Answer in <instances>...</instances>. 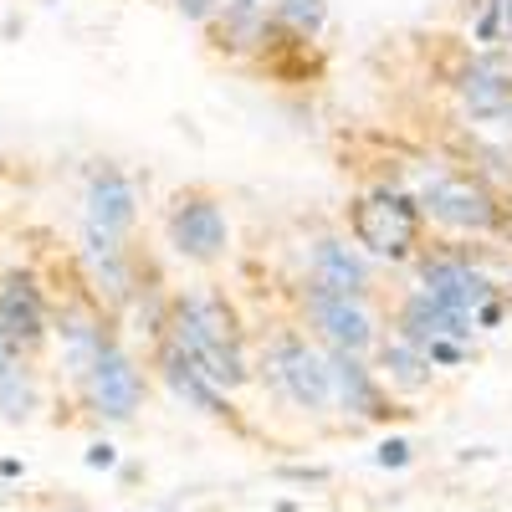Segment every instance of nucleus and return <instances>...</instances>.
<instances>
[{
  "mask_svg": "<svg viewBox=\"0 0 512 512\" xmlns=\"http://www.w3.org/2000/svg\"><path fill=\"white\" fill-rule=\"evenodd\" d=\"M175 349L216 384V390H236L246 384V359L236 344L231 308H221L216 297H180L175 308Z\"/></svg>",
  "mask_w": 512,
  "mask_h": 512,
  "instance_id": "nucleus-1",
  "label": "nucleus"
},
{
  "mask_svg": "<svg viewBox=\"0 0 512 512\" xmlns=\"http://www.w3.org/2000/svg\"><path fill=\"white\" fill-rule=\"evenodd\" d=\"M415 231H420V210L405 195H395V190H379V195H369V200L354 205V236L374 256H390V262L410 256Z\"/></svg>",
  "mask_w": 512,
  "mask_h": 512,
  "instance_id": "nucleus-2",
  "label": "nucleus"
},
{
  "mask_svg": "<svg viewBox=\"0 0 512 512\" xmlns=\"http://www.w3.org/2000/svg\"><path fill=\"white\" fill-rule=\"evenodd\" d=\"M82 379H88V400L98 415L108 420H128L139 410L144 400V374L134 369V359H128L118 344H98L88 354V369H82Z\"/></svg>",
  "mask_w": 512,
  "mask_h": 512,
  "instance_id": "nucleus-3",
  "label": "nucleus"
},
{
  "mask_svg": "<svg viewBox=\"0 0 512 512\" xmlns=\"http://www.w3.org/2000/svg\"><path fill=\"white\" fill-rule=\"evenodd\" d=\"M415 210H425L431 221L456 226V231H492L497 226V200L482 185H472V180H436L431 190L420 195Z\"/></svg>",
  "mask_w": 512,
  "mask_h": 512,
  "instance_id": "nucleus-4",
  "label": "nucleus"
},
{
  "mask_svg": "<svg viewBox=\"0 0 512 512\" xmlns=\"http://www.w3.org/2000/svg\"><path fill=\"white\" fill-rule=\"evenodd\" d=\"M226 216H221V205L216 200H180L175 205V216H169V241H175L180 256H190V262H216V256L226 251Z\"/></svg>",
  "mask_w": 512,
  "mask_h": 512,
  "instance_id": "nucleus-5",
  "label": "nucleus"
},
{
  "mask_svg": "<svg viewBox=\"0 0 512 512\" xmlns=\"http://www.w3.org/2000/svg\"><path fill=\"white\" fill-rule=\"evenodd\" d=\"M308 313L318 318V328L328 333V344L338 354H364L374 344V328H369V313L354 303V297H333V292H308Z\"/></svg>",
  "mask_w": 512,
  "mask_h": 512,
  "instance_id": "nucleus-6",
  "label": "nucleus"
},
{
  "mask_svg": "<svg viewBox=\"0 0 512 512\" xmlns=\"http://www.w3.org/2000/svg\"><path fill=\"white\" fill-rule=\"evenodd\" d=\"M277 379H282V390L303 405V410H323L328 395H333V384H328V364L308 349V344H297V338H287V344L277 349L272 359Z\"/></svg>",
  "mask_w": 512,
  "mask_h": 512,
  "instance_id": "nucleus-7",
  "label": "nucleus"
},
{
  "mask_svg": "<svg viewBox=\"0 0 512 512\" xmlns=\"http://www.w3.org/2000/svg\"><path fill=\"white\" fill-rule=\"evenodd\" d=\"M425 297L441 303V308H451V313L472 318L492 297V282L477 267H466V262H425Z\"/></svg>",
  "mask_w": 512,
  "mask_h": 512,
  "instance_id": "nucleus-8",
  "label": "nucleus"
},
{
  "mask_svg": "<svg viewBox=\"0 0 512 512\" xmlns=\"http://www.w3.org/2000/svg\"><path fill=\"white\" fill-rule=\"evenodd\" d=\"M466 333H472V318L431 303L425 292H415L405 303V313H400V338L415 354H425V344H436V338H466Z\"/></svg>",
  "mask_w": 512,
  "mask_h": 512,
  "instance_id": "nucleus-9",
  "label": "nucleus"
},
{
  "mask_svg": "<svg viewBox=\"0 0 512 512\" xmlns=\"http://www.w3.org/2000/svg\"><path fill=\"white\" fill-rule=\"evenodd\" d=\"M328 384H333V395H338V405H344V410L369 415V420L390 415V405H384V390L374 384V374L359 364V354H338V349H333V359H328Z\"/></svg>",
  "mask_w": 512,
  "mask_h": 512,
  "instance_id": "nucleus-10",
  "label": "nucleus"
},
{
  "mask_svg": "<svg viewBox=\"0 0 512 512\" xmlns=\"http://www.w3.org/2000/svg\"><path fill=\"white\" fill-rule=\"evenodd\" d=\"M313 287L333 292V297H359L369 287V272L344 241H318L313 246Z\"/></svg>",
  "mask_w": 512,
  "mask_h": 512,
  "instance_id": "nucleus-11",
  "label": "nucleus"
},
{
  "mask_svg": "<svg viewBox=\"0 0 512 512\" xmlns=\"http://www.w3.org/2000/svg\"><path fill=\"white\" fill-rule=\"evenodd\" d=\"M0 338H6L11 349L41 338V297L26 277H11L6 292H0Z\"/></svg>",
  "mask_w": 512,
  "mask_h": 512,
  "instance_id": "nucleus-12",
  "label": "nucleus"
},
{
  "mask_svg": "<svg viewBox=\"0 0 512 512\" xmlns=\"http://www.w3.org/2000/svg\"><path fill=\"white\" fill-rule=\"evenodd\" d=\"M164 379H169V390H175V400H185L190 410H200V415H226L221 390H216V384H210L175 344L164 349Z\"/></svg>",
  "mask_w": 512,
  "mask_h": 512,
  "instance_id": "nucleus-13",
  "label": "nucleus"
},
{
  "mask_svg": "<svg viewBox=\"0 0 512 512\" xmlns=\"http://www.w3.org/2000/svg\"><path fill=\"white\" fill-rule=\"evenodd\" d=\"M88 205H93V226L98 231H128L134 226V185H128L118 169H103V175L93 180V195H88Z\"/></svg>",
  "mask_w": 512,
  "mask_h": 512,
  "instance_id": "nucleus-14",
  "label": "nucleus"
},
{
  "mask_svg": "<svg viewBox=\"0 0 512 512\" xmlns=\"http://www.w3.org/2000/svg\"><path fill=\"white\" fill-rule=\"evenodd\" d=\"M461 98L482 118H507L512 113V77L497 72V67H472L461 82Z\"/></svg>",
  "mask_w": 512,
  "mask_h": 512,
  "instance_id": "nucleus-15",
  "label": "nucleus"
},
{
  "mask_svg": "<svg viewBox=\"0 0 512 512\" xmlns=\"http://www.w3.org/2000/svg\"><path fill=\"white\" fill-rule=\"evenodd\" d=\"M262 31H267V11L256 0H226L221 11V47L226 52H246V47H262Z\"/></svg>",
  "mask_w": 512,
  "mask_h": 512,
  "instance_id": "nucleus-16",
  "label": "nucleus"
},
{
  "mask_svg": "<svg viewBox=\"0 0 512 512\" xmlns=\"http://www.w3.org/2000/svg\"><path fill=\"white\" fill-rule=\"evenodd\" d=\"M384 369H390V379H395V384H405V390H420V384L431 379V359L415 354V349H405V344L384 349Z\"/></svg>",
  "mask_w": 512,
  "mask_h": 512,
  "instance_id": "nucleus-17",
  "label": "nucleus"
},
{
  "mask_svg": "<svg viewBox=\"0 0 512 512\" xmlns=\"http://www.w3.org/2000/svg\"><path fill=\"white\" fill-rule=\"evenodd\" d=\"M31 405H36L31 379L11 364L6 374H0V415H6V420H26V415H31Z\"/></svg>",
  "mask_w": 512,
  "mask_h": 512,
  "instance_id": "nucleus-18",
  "label": "nucleus"
},
{
  "mask_svg": "<svg viewBox=\"0 0 512 512\" xmlns=\"http://www.w3.org/2000/svg\"><path fill=\"white\" fill-rule=\"evenodd\" d=\"M323 16H328V11H323V0H277V21L292 26L303 41H308L313 31H323Z\"/></svg>",
  "mask_w": 512,
  "mask_h": 512,
  "instance_id": "nucleus-19",
  "label": "nucleus"
},
{
  "mask_svg": "<svg viewBox=\"0 0 512 512\" xmlns=\"http://www.w3.org/2000/svg\"><path fill=\"white\" fill-rule=\"evenodd\" d=\"M374 461H379V466H405V461H410V441H384V446L374 451Z\"/></svg>",
  "mask_w": 512,
  "mask_h": 512,
  "instance_id": "nucleus-20",
  "label": "nucleus"
},
{
  "mask_svg": "<svg viewBox=\"0 0 512 512\" xmlns=\"http://www.w3.org/2000/svg\"><path fill=\"white\" fill-rule=\"evenodd\" d=\"M425 359H431V364H461L466 354L456 344H446V338H436V344H425Z\"/></svg>",
  "mask_w": 512,
  "mask_h": 512,
  "instance_id": "nucleus-21",
  "label": "nucleus"
},
{
  "mask_svg": "<svg viewBox=\"0 0 512 512\" xmlns=\"http://www.w3.org/2000/svg\"><path fill=\"white\" fill-rule=\"evenodd\" d=\"M180 11H185V21H210L221 11V0H180Z\"/></svg>",
  "mask_w": 512,
  "mask_h": 512,
  "instance_id": "nucleus-22",
  "label": "nucleus"
},
{
  "mask_svg": "<svg viewBox=\"0 0 512 512\" xmlns=\"http://www.w3.org/2000/svg\"><path fill=\"white\" fill-rule=\"evenodd\" d=\"M113 461H118V451H113L108 441H98V446L88 451V466H103V472H108V466H113Z\"/></svg>",
  "mask_w": 512,
  "mask_h": 512,
  "instance_id": "nucleus-23",
  "label": "nucleus"
},
{
  "mask_svg": "<svg viewBox=\"0 0 512 512\" xmlns=\"http://www.w3.org/2000/svg\"><path fill=\"white\" fill-rule=\"evenodd\" d=\"M282 477H287V482H323L328 472H318V466H308V472H303V466H287Z\"/></svg>",
  "mask_w": 512,
  "mask_h": 512,
  "instance_id": "nucleus-24",
  "label": "nucleus"
},
{
  "mask_svg": "<svg viewBox=\"0 0 512 512\" xmlns=\"http://www.w3.org/2000/svg\"><path fill=\"white\" fill-rule=\"evenodd\" d=\"M11 364H16V349H11V344H6V338H0V374H6V369H11Z\"/></svg>",
  "mask_w": 512,
  "mask_h": 512,
  "instance_id": "nucleus-25",
  "label": "nucleus"
},
{
  "mask_svg": "<svg viewBox=\"0 0 512 512\" xmlns=\"http://www.w3.org/2000/svg\"><path fill=\"white\" fill-rule=\"evenodd\" d=\"M256 6H262V0H256Z\"/></svg>",
  "mask_w": 512,
  "mask_h": 512,
  "instance_id": "nucleus-26",
  "label": "nucleus"
}]
</instances>
